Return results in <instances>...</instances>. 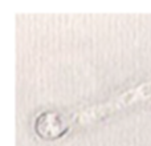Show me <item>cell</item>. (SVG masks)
I'll use <instances>...</instances> for the list:
<instances>
[{"label":"cell","mask_w":151,"mask_h":146,"mask_svg":"<svg viewBox=\"0 0 151 146\" xmlns=\"http://www.w3.org/2000/svg\"><path fill=\"white\" fill-rule=\"evenodd\" d=\"M36 132L42 138H57L68 130L65 120L56 113H44L36 121Z\"/></svg>","instance_id":"obj_1"}]
</instances>
